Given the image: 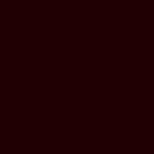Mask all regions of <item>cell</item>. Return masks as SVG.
I'll use <instances>...</instances> for the list:
<instances>
[]
</instances>
